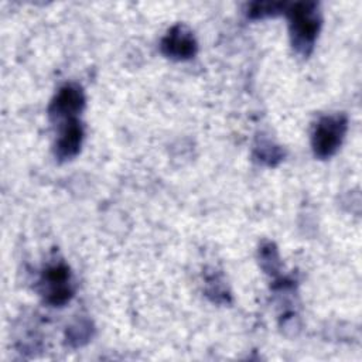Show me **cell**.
Listing matches in <instances>:
<instances>
[{"mask_svg": "<svg viewBox=\"0 0 362 362\" xmlns=\"http://www.w3.org/2000/svg\"><path fill=\"white\" fill-rule=\"evenodd\" d=\"M290 34L296 49L307 55L317 38L321 17L314 3H296L288 8Z\"/></svg>", "mask_w": 362, "mask_h": 362, "instance_id": "1", "label": "cell"}, {"mask_svg": "<svg viewBox=\"0 0 362 362\" xmlns=\"http://www.w3.org/2000/svg\"><path fill=\"white\" fill-rule=\"evenodd\" d=\"M83 130L81 123L76 119H69L61 130V134L55 144V154L58 156V158L65 160L74 157L81 148Z\"/></svg>", "mask_w": 362, "mask_h": 362, "instance_id": "6", "label": "cell"}, {"mask_svg": "<svg viewBox=\"0 0 362 362\" xmlns=\"http://www.w3.org/2000/svg\"><path fill=\"white\" fill-rule=\"evenodd\" d=\"M83 103L85 98L81 88L75 85H66L59 89L58 95L52 100L49 106V115L57 119H75V115L82 110Z\"/></svg>", "mask_w": 362, "mask_h": 362, "instance_id": "5", "label": "cell"}, {"mask_svg": "<svg viewBox=\"0 0 362 362\" xmlns=\"http://www.w3.org/2000/svg\"><path fill=\"white\" fill-rule=\"evenodd\" d=\"M280 8H284L281 3H253L249 8V16L252 18H262L266 16H273Z\"/></svg>", "mask_w": 362, "mask_h": 362, "instance_id": "7", "label": "cell"}, {"mask_svg": "<svg viewBox=\"0 0 362 362\" xmlns=\"http://www.w3.org/2000/svg\"><path fill=\"white\" fill-rule=\"evenodd\" d=\"M44 284L47 286V300L54 304L59 305L69 300L72 290L69 286V270L64 264H55L47 269L44 273Z\"/></svg>", "mask_w": 362, "mask_h": 362, "instance_id": "4", "label": "cell"}, {"mask_svg": "<svg viewBox=\"0 0 362 362\" xmlns=\"http://www.w3.org/2000/svg\"><path fill=\"white\" fill-rule=\"evenodd\" d=\"M346 133V119L342 115L322 117L313 133L311 144L315 156L327 158L332 156L341 146Z\"/></svg>", "mask_w": 362, "mask_h": 362, "instance_id": "2", "label": "cell"}, {"mask_svg": "<svg viewBox=\"0 0 362 362\" xmlns=\"http://www.w3.org/2000/svg\"><path fill=\"white\" fill-rule=\"evenodd\" d=\"M163 52L174 59H188L197 52V42L184 25L173 27L161 41Z\"/></svg>", "mask_w": 362, "mask_h": 362, "instance_id": "3", "label": "cell"}]
</instances>
